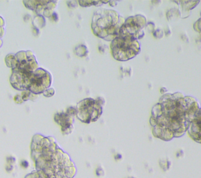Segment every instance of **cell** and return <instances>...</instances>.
Returning a JSON list of instances; mask_svg holds the SVG:
<instances>
[{
	"label": "cell",
	"mask_w": 201,
	"mask_h": 178,
	"mask_svg": "<svg viewBox=\"0 0 201 178\" xmlns=\"http://www.w3.org/2000/svg\"><path fill=\"white\" fill-rule=\"evenodd\" d=\"M25 178H42V177H41L40 175H39V174H38L36 171H34V172L31 173V174H28V175L26 176Z\"/></svg>",
	"instance_id": "cb8c5ba5"
},
{
	"label": "cell",
	"mask_w": 201,
	"mask_h": 178,
	"mask_svg": "<svg viewBox=\"0 0 201 178\" xmlns=\"http://www.w3.org/2000/svg\"><path fill=\"white\" fill-rule=\"evenodd\" d=\"M74 52L76 54V56L80 57V58H84V57L87 56L88 53H89L88 48L84 44H80V45L77 46L74 50Z\"/></svg>",
	"instance_id": "7c38bea8"
},
{
	"label": "cell",
	"mask_w": 201,
	"mask_h": 178,
	"mask_svg": "<svg viewBox=\"0 0 201 178\" xmlns=\"http://www.w3.org/2000/svg\"><path fill=\"white\" fill-rule=\"evenodd\" d=\"M54 121L61 125V131L64 135H69L73 131L74 117L66 113V112L55 114Z\"/></svg>",
	"instance_id": "30bf717a"
},
{
	"label": "cell",
	"mask_w": 201,
	"mask_h": 178,
	"mask_svg": "<svg viewBox=\"0 0 201 178\" xmlns=\"http://www.w3.org/2000/svg\"><path fill=\"white\" fill-rule=\"evenodd\" d=\"M51 18L53 19V20L54 22H57V21H58V14H56V13H53V14H52V16H51Z\"/></svg>",
	"instance_id": "f546056e"
},
{
	"label": "cell",
	"mask_w": 201,
	"mask_h": 178,
	"mask_svg": "<svg viewBox=\"0 0 201 178\" xmlns=\"http://www.w3.org/2000/svg\"><path fill=\"white\" fill-rule=\"evenodd\" d=\"M153 36H154L156 39H162L164 36V31H163L160 28H157V29H155V31L153 32Z\"/></svg>",
	"instance_id": "2e32d148"
},
{
	"label": "cell",
	"mask_w": 201,
	"mask_h": 178,
	"mask_svg": "<svg viewBox=\"0 0 201 178\" xmlns=\"http://www.w3.org/2000/svg\"><path fill=\"white\" fill-rule=\"evenodd\" d=\"M124 20L116 11L100 9L94 14L91 28L98 37L106 41H112L118 36Z\"/></svg>",
	"instance_id": "3957f363"
},
{
	"label": "cell",
	"mask_w": 201,
	"mask_h": 178,
	"mask_svg": "<svg viewBox=\"0 0 201 178\" xmlns=\"http://www.w3.org/2000/svg\"><path fill=\"white\" fill-rule=\"evenodd\" d=\"M170 34H171V31H170V30L169 29V28L164 31V35H165L166 36H170Z\"/></svg>",
	"instance_id": "836d02e7"
},
{
	"label": "cell",
	"mask_w": 201,
	"mask_h": 178,
	"mask_svg": "<svg viewBox=\"0 0 201 178\" xmlns=\"http://www.w3.org/2000/svg\"><path fill=\"white\" fill-rule=\"evenodd\" d=\"M54 93H55L54 89L50 87V88L47 89V90L42 93V95H43L44 97H53V95H54Z\"/></svg>",
	"instance_id": "e0dca14e"
},
{
	"label": "cell",
	"mask_w": 201,
	"mask_h": 178,
	"mask_svg": "<svg viewBox=\"0 0 201 178\" xmlns=\"http://www.w3.org/2000/svg\"><path fill=\"white\" fill-rule=\"evenodd\" d=\"M187 132L194 141L201 144V108L194 115Z\"/></svg>",
	"instance_id": "8fae6325"
},
{
	"label": "cell",
	"mask_w": 201,
	"mask_h": 178,
	"mask_svg": "<svg viewBox=\"0 0 201 178\" xmlns=\"http://www.w3.org/2000/svg\"><path fill=\"white\" fill-rule=\"evenodd\" d=\"M31 156L36 172L42 178H73L76 168L70 157L51 136L36 134L31 143Z\"/></svg>",
	"instance_id": "7a4b0ae2"
},
{
	"label": "cell",
	"mask_w": 201,
	"mask_h": 178,
	"mask_svg": "<svg viewBox=\"0 0 201 178\" xmlns=\"http://www.w3.org/2000/svg\"><path fill=\"white\" fill-rule=\"evenodd\" d=\"M6 170L8 171V172H10V171L12 170L13 169H14V166H13V165H9V164H8L7 166H6Z\"/></svg>",
	"instance_id": "d6a6232c"
},
{
	"label": "cell",
	"mask_w": 201,
	"mask_h": 178,
	"mask_svg": "<svg viewBox=\"0 0 201 178\" xmlns=\"http://www.w3.org/2000/svg\"><path fill=\"white\" fill-rule=\"evenodd\" d=\"M110 50L114 59L126 61L135 58L140 53L141 47L137 40L117 36L111 42Z\"/></svg>",
	"instance_id": "5b68a950"
},
{
	"label": "cell",
	"mask_w": 201,
	"mask_h": 178,
	"mask_svg": "<svg viewBox=\"0 0 201 178\" xmlns=\"http://www.w3.org/2000/svg\"><path fill=\"white\" fill-rule=\"evenodd\" d=\"M2 44H3V42H2V40H1V39H0V47H2Z\"/></svg>",
	"instance_id": "8d00e7d4"
},
{
	"label": "cell",
	"mask_w": 201,
	"mask_h": 178,
	"mask_svg": "<svg viewBox=\"0 0 201 178\" xmlns=\"http://www.w3.org/2000/svg\"><path fill=\"white\" fill-rule=\"evenodd\" d=\"M185 155V152L182 149H180L179 151H178L176 153V157L177 158H181V157H183Z\"/></svg>",
	"instance_id": "4316f807"
},
{
	"label": "cell",
	"mask_w": 201,
	"mask_h": 178,
	"mask_svg": "<svg viewBox=\"0 0 201 178\" xmlns=\"http://www.w3.org/2000/svg\"><path fill=\"white\" fill-rule=\"evenodd\" d=\"M66 113H68L69 115H72V116H75V114H76V109L75 107H69V108H67L66 110Z\"/></svg>",
	"instance_id": "ffe728a7"
},
{
	"label": "cell",
	"mask_w": 201,
	"mask_h": 178,
	"mask_svg": "<svg viewBox=\"0 0 201 178\" xmlns=\"http://www.w3.org/2000/svg\"><path fill=\"white\" fill-rule=\"evenodd\" d=\"M68 3V6L71 8H75L78 6V2L77 1H69L67 2Z\"/></svg>",
	"instance_id": "484cf974"
},
{
	"label": "cell",
	"mask_w": 201,
	"mask_h": 178,
	"mask_svg": "<svg viewBox=\"0 0 201 178\" xmlns=\"http://www.w3.org/2000/svg\"><path fill=\"white\" fill-rule=\"evenodd\" d=\"M126 178H137V177H126Z\"/></svg>",
	"instance_id": "74e56055"
},
{
	"label": "cell",
	"mask_w": 201,
	"mask_h": 178,
	"mask_svg": "<svg viewBox=\"0 0 201 178\" xmlns=\"http://www.w3.org/2000/svg\"><path fill=\"white\" fill-rule=\"evenodd\" d=\"M160 92L161 93H163V95H164L166 92H167V90L166 88H164V87H163V88L160 89Z\"/></svg>",
	"instance_id": "d590c367"
},
{
	"label": "cell",
	"mask_w": 201,
	"mask_h": 178,
	"mask_svg": "<svg viewBox=\"0 0 201 178\" xmlns=\"http://www.w3.org/2000/svg\"><path fill=\"white\" fill-rule=\"evenodd\" d=\"M14 101H15L17 104H22L24 102L23 99H22V97L20 94H17L15 97H14Z\"/></svg>",
	"instance_id": "d4e9b609"
},
{
	"label": "cell",
	"mask_w": 201,
	"mask_h": 178,
	"mask_svg": "<svg viewBox=\"0 0 201 178\" xmlns=\"http://www.w3.org/2000/svg\"><path fill=\"white\" fill-rule=\"evenodd\" d=\"M31 92L29 91H23L22 92V93L20 95H21L22 97V99H23L24 102L25 101H28V100H30V96H31Z\"/></svg>",
	"instance_id": "ac0fdd59"
},
{
	"label": "cell",
	"mask_w": 201,
	"mask_h": 178,
	"mask_svg": "<svg viewBox=\"0 0 201 178\" xmlns=\"http://www.w3.org/2000/svg\"><path fill=\"white\" fill-rule=\"evenodd\" d=\"M159 166L161 167V169L164 171H167L168 170H170V166H171V162L169 159H160L159 161Z\"/></svg>",
	"instance_id": "9a60e30c"
},
{
	"label": "cell",
	"mask_w": 201,
	"mask_h": 178,
	"mask_svg": "<svg viewBox=\"0 0 201 178\" xmlns=\"http://www.w3.org/2000/svg\"><path fill=\"white\" fill-rule=\"evenodd\" d=\"M20 165H21V166L23 168H28V166H29V163H28V161H26V160H23V161H21V163H20Z\"/></svg>",
	"instance_id": "f1b7e54d"
},
{
	"label": "cell",
	"mask_w": 201,
	"mask_h": 178,
	"mask_svg": "<svg viewBox=\"0 0 201 178\" xmlns=\"http://www.w3.org/2000/svg\"><path fill=\"white\" fill-rule=\"evenodd\" d=\"M52 78L50 73L42 68H38L31 73L27 91L34 94L42 93L51 85Z\"/></svg>",
	"instance_id": "ba28073f"
},
{
	"label": "cell",
	"mask_w": 201,
	"mask_h": 178,
	"mask_svg": "<svg viewBox=\"0 0 201 178\" xmlns=\"http://www.w3.org/2000/svg\"><path fill=\"white\" fill-rule=\"evenodd\" d=\"M199 109L200 104L193 97L180 92L165 93L152 110L150 125L153 136L164 141L183 136Z\"/></svg>",
	"instance_id": "6da1fadb"
},
{
	"label": "cell",
	"mask_w": 201,
	"mask_h": 178,
	"mask_svg": "<svg viewBox=\"0 0 201 178\" xmlns=\"http://www.w3.org/2000/svg\"><path fill=\"white\" fill-rule=\"evenodd\" d=\"M145 28L148 29V31H150V32H153L155 31V24L153 22H148L146 24Z\"/></svg>",
	"instance_id": "44dd1931"
},
{
	"label": "cell",
	"mask_w": 201,
	"mask_h": 178,
	"mask_svg": "<svg viewBox=\"0 0 201 178\" xmlns=\"http://www.w3.org/2000/svg\"><path fill=\"white\" fill-rule=\"evenodd\" d=\"M114 158H115V159L116 160V161H119V160H121L122 159H123V156H122L121 154L118 153V154H116V155H115Z\"/></svg>",
	"instance_id": "4dcf8cb0"
},
{
	"label": "cell",
	"mask_w": 201,
	"mask_h": 178,
	"mask_svg": "<svg viewBox=\"0 0 201 178\" xmlns=\"http://www.w3.org/2000/svg\"><path fill=\"white\" fill-rule=\"evenodd\" d=\"M147 20L142 15L131 16L124 20L120 29L118 36L138 41L145 36Z\"/></svg>",
	"instance_id": "52a82bcc"
},
{
	"label": "cell",
	"mask_w": 201,
	"mask_h": 178,
	"mask_svg": "<svg viewBox=\"0 0 201 178\" xmlns=\"http://www.w3.org/2000/svg\"><path fill=\"white\" fill-rule=\"evenodd\" d=\"M98 50L101 53H104V52H105V48H104V46L100 45L98 47Z\"/></svg>",
	"instance_id": "1f68e13d"
},
{
	"label": "cell",
	"mask_w": 201,
	"mask_h": 178,
	"mask_svg": "<svg viewBox=\"0 0 201 178\" xmlns=\"http://www.w3.org/2000/svg\"><path fill=\"white\" fill-rule=\"evenodd\" d=\"M105 101L103 97H88L77 104L75 116L83 123L96 122L101 117Z\"/></svg>",
	"instance_id": "277c9868"
},
{
	"label": "cell",
	"mask_w": 201,
	"mask_h": 178,
	"mask_svg": "<svg viewBox=\"0 0 201 178\" xmlns=\"http://www.w3.org/2000/svg\"><path fill=\"white\" fill-rule=\"evenodd\" d=\"M193 28L196 31L201 33V16L200 18L195 22V24H194L193 25Z\"/></svg>",
	"instance_id": "d6986e66"
},
{
	"label": "cell",
	"mask_w": 201,
	"mask_h": 178,
	"mask_svg": "<svg viewBox=\"0 0 201 178\" xmlns=\"http://www.w3.org/2000/svg\"><path fill=\"white\" fill-rule=\"evenodd\" d=\"M5 62L8 67L12 68V71H34L39 68L31 51H20L14 55H7Z\"/></svg>",
	"instance_id": "8992f818"
},
{
	"label": "cell",
	"mask_w": 201,
	"mask_h": 178,
	"mask_svg": "<svg viewBox=\"0 0 201 178\" xmlns=\"http://www.w3.org/2000/svg\"><path fill=\"white\" fill-rule=\"evenodd\" d=\"M109 5L112 6H115L117 5V2L115 1H109Z\"/></svg>",
	"instance_id": "e575fe53"
},
{
	"label": "cell",
	"mask_w": 201,
	"mask_h": 178,
	"mask_svg": "<svg viewBox=\"0 0 201 178\" xmlns=\"http://www.w3.org/2000/svg\"><path fill=\"white\" fill-rule=\"evenodd\" d=\"M95 173L96 175H97L98 177H103V176L104 175V170L101 166H98V167L96 169Z\"/></svg>",
	"instance_id": "7402d4cb"
},
{
	"label": "cell",
	"mask_w": 201,
	"mask_h": 178,
	"mask_svg": "<svg viewBox=\"0 0 201 178\" xmlns=\"http://www.w3.org/2000/svg\"><path fill=\"white\" fill-rule=\"evenodd\" d=\"M25 6L34 10L41 17H51L58 2L55 1H24Z\"/></svg>",
	"instance_id": "9c48e42d"
},
{
	"label": "cell",
	"mask_w": 201,
	"mask_h": 178,
	"mask_svg": "<svg viewBox=\"0 0 201 178\" xmlns=\"http://www.w3.org/2000/svg\"><path fill=\"white\" fill-rule=\"evenodd\" d=\"M109 1H78V3L83 7L91 6H101L102 3H109Z\"/></svg>",
	"instance_id": "5bb4252c"
},
{
	"label": "cell",
	"mask_w": 201,
	"mask_h": 178,
	"mask_svg": "<svg viewBox=\"0 0 201 178\" xmlns=\"http://www.w3.org/2000/svg\"><path fill=\"white\" fill-rule=\"evenodd\" d=\"M7 163L9 165H14L16 163V159L14 157H9V158H7Z\"/></svg>",
	"instance_id": "83f0119b"
},
{
	"label": "cell",
	"mask_w": 201,
	"mask_h": 178,
	"mask_svg": "<svg viewBox=\"0 0 201 178\" xmlns=\"http://www.w3.org/2000/svg\"><path fill=\"white\" fill-rule=\"evenodd\" d=\"M183 12H189L200 3V1H181Z\"/></svg>",
	"instance_id": "4fadbf2b"
},
{
	"label": "cell",
	"mask_w": 201,
	"mask_h": 178,
	"mask_svg": "<svg viewBox=\"0 0 201 178\" xmlns=\"http://www.w3.org/2000/svg\"><path fill=\"white\" fill-rule=\"evenodd\" d=\"M4 35V20L0 17V38Z\"/></svg>",
	"instance_id": "603a6c76"
}]
</instances>
